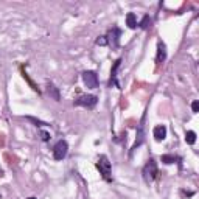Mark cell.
<instances>
[{
	"label": "cell",
	"mask_w": 199,
	"mask_h": 199,
	"mask_svg": "<svg viewBox=\"0 0 199 199\" xmlns=\"http://www.w3.org/2000/svg\"><path fill=\"white\" fill-rule=\"evenodd\" d=\"M97 103H98V98L95 95H86V97H81L75 101L76 106H84V107H89V109H92Z\"/></svg>",
	"instance_id": "5b68a950"
},
{
	"label": "cell",
	"mask_w": 199,
	"mask_h": 199,
	"mask_svg": "<svg viewBox=\"0 0 199 199\" xmlns=\"http://www.w3.org/2000/svg\"><path fill=\"white\" fill-rule=\"evenodd\" d=\"M192 109H193L195 114H198L199 112V101H193V103H192Z\"/></svg>",
	"instance_id": "d6986e66"
},
{
	"label": "cell",
	"mask_w": 199,
	"mask_h": 199,
	"mask_svg": "<svg viewBox=\"0 0 199 199\" xmlns=\"http://www.w3.org/2000/svg\"><path fill=\"white\" fill-rule=\"evenodd\" d=\"M83 81H84V84L89 87V89H97L98 87V75L95 73V72H84L83 73Z\"/></svg>",
	"instance_id": "277c9868"
},
{
	"label": "cell",
	"mask_w": 199,
	"mask_h": 199,
	"mask_svg": "<svg viewBox=\"0 0 199 199\" xmlns=\"http://www.w3.org/2000/svg\"><path fill=\"white\" fill-rule=\"evenodd\" d=\"M126 25L129 28H135L137 26V16L134 12H128L126 14Z\"/></svg>",
	"instance_id": "30bf717a"
},
{
	"label": "cell",
	"mask_w": 199,
	"mask_h": 199,
	"mask_svg": "<svg viewBox=\"0 0 199 199\" xmlns=\"http://www.w3.org/2000/svg\"><path fill=\"white\" fill-rule=\"evenodd\" d=\"M118 36H120V30L117 28V26H114L112 30H109V33H107V44H111L114 48H117L118 47Z\"/></svg>",
	"instance_id": "8992f818"
},
{
	"label": "cell",
	"mask_w": 199,
	"mask_h": 199,
	"mask_svg": "<svg viewBox=\"0 0 199 199\" xmlns=\"http://www.w3.org/2000/svg\"><path fill=\"white\" fill-rule=\"evenodd\" d=\"M97 45H107V39H106V36H100V37L97 39Z\"/></svg>",
	"instance_id": "ac0fdd59"
},
{
	"label": "cell",
	"mask_w": 199,
	"mask_h": 199,
	"mask_svg": "<svg viewBox=\"0 0 199 199\" xmlns=\"http://www.w3.org/2000/svg\"><path fill=\"white\" fill-rule=\"evenodd\" d=\"M97 168H98L100 174H101L107 182L112 181V176H111V162H109V159H107L106 156H100V159H98V162H97Z\"/></svg>",
	"instance_id": "7a4b0ae2"
},
{
	"label": "cell",
	"mask_w": 199,
	"mask_h": 199,
	"mask_svg": "<svg viewBox=\"0 0 199 199\" xmlns=\"http://www.w3.org/2000/svg\"><path fill=\"white\" fill-rule=\"evenodd\" d=\"M67 151H69V145L65 140H59L54 148H53V157L54 160H62L65 156H67Z\"/></svg>",
	"instance_id": "3957f363"
},
{
	"label": "cell",
	"mask_w": 199,
	"mask_h": 199,
	"mask_svg": "<svg viewBox=\"0 0 199 199\" xmlns=\"http://www.w3.org/2000/svg\"><path fill=\"white\" fill-rule=\"evenodd\" d=\"M39 135H40V140L42 142H48L50 140V132H47V131H40Z\"/></svg>",
	"instance_id": "e0dca14e"
},
{
	"label": "cell",
	"mask_w": 199,
	"mask_h": 199,
	"mask_svg": "<svg viewBox=\"0 0 199 199\" xmlns=\"http://www.w3.org/2000/svg\"><path fill=\"white\" fill-rule=\"evenodd\" d=\"M28 199H36V198H34V196H31V198H28Z\"/></svg>",
	"instance_id": "44dd1931"
},
{
	"label": "cell",
	"mask_w": 199,
	"mask_h": 199,
	"mask_svg": "<svg viewBox=\"0 0 199 199\" xmlns=\"http://www.w3.org/2000/svg\"><path fill=\"white\" fill-rule=\"evenodd\" d=\"M151 22H153V20H151V17H149V16H145V17L142 19V22H140V28H143V30H145V28L151 26Z\"/></svg>",
	"instance_id": "9a60e30c"
},
{
	"label": "cell",
	"mask_w": 199,
	"mask_h": 199,
	"mask_svg": "<svg viewBox=\"0 0 199 199\" xmlns=\"http://www.w3.org/2000/svg\"><path fill=\"white\" fill-rule=\"evenodd\" d=\"M143 140H145V132H143V121H142V125L137 128V139H135V143L132 145V148H131V151H134V149H137L142 143H143Z\"/></svg>",
	"instance_id": "52a82bcc"
},
{
	"label": "cell",
	"mask_w": 199,
	"mask_h": 199,
	"mask_svg": "<svg viewBox=\"0 0 199 199\" xmlns=\"http://www.w3.org/2000/svg\"><path fill=\"white\" fill-rule=\"evenodd\" d=\"M165 59H167V47L162 40H159V44H157V62L159 64L165 62Z\"/></svg>",
	"instance_id": "ba28073f"
},
{
	"label": "cell",
	"mask_w": 199,
	"mask_h": 199,
	"mask_svg": "<svg viewBox=\"0 0 199 199\" xmlns=\"http://www.w3.org/2000/svg\"><path fill=\"white\" fill-rule=\"evenodd\" d=\"M157 176V163L154 159H149L143 167V179L146 184H151Z\"/></svg>",
	"instance_id": "6da1fadb"
},
{
	"label": "cell",
	"mask_w": 199,
	"mask_h": 199,
	"mask_svg": "<svg viewBox=\"0 0 199 199\" xmlns=\"http://www.w3.org/2000/svg\"><path fill=\"white\" fill-rule=\"evenodd\" d=\"M0 199H2V196H0Z\"/></svg>",
	"instance_id": "7402d4cb"
},
{
	"label": "cell",
	"mask_w": 199,
	"mask_h": 199,
	"mask_svg": "<svg viewBox=\"0 0 199 199\" xmlns=\"http://www.w3.org/2000/svg\"><path fill=\"white\" fill-rule=\"evenodd\" d=\"M48 95H50L53 100H56V101H59V100H61L59 90H58V87H54L53 84H48Z\"/></svg>",
	"instance_id": "7c38bea8"
},
{
	"label": "cell",
	"mask_w": 199,
	"mask_h": 199,
	"mask_svg": "<svg viewBox=\"0 0 199 199\" xmlns=\"http://www.w3.org/2000/svg\"><path fill=\"white\" fill-rule=\"evenodd\" d=\"M25 118H26L28 121H31V123H34L36 126H45V125H47L45 121H40V120H37V118H34V117H30V115H28V117H25Z\"/></svg>",
	"instance_id": "2e32d148"
},
{
	"label": "cell",
	"mask_w": 199,
	"mask_h": 199,
	"mask_svg": "<svg viewBox=\"0 0 199 199\" xmlns=\"http://www.w3.org/2000/svg\"><path fill=\"white\" fill-rule=\"evenodd\" d=\"M153 134H154V139H156L157 142H162V140L167 137V128H165L163 125H159V126L154 128Z\"/></svg>",
	"instance_id": "9c48e42d"
},
{
	"label": "cell",
	"mask_w": 199,
	"mask_h": 199,
	"mask_svg": "<svg viewBox=\"0 0 199 199\" xmlns=\"http://www.w3.org/2000/svg\"><path fill=\"white\" fill-rule=\"evenodd\" d=\"M2 176H3V170L0 168V178H2Z\"/></svg>",
	"instance_id": "ffe728a7"
},
{
	"label": "cell",
	"mask_w": 199,
	"mask_h": 199,
	"mask_svg": "<svg viewBox=\"0 0 199 199\" xmlns=\"http://www.w3.org/2000/svg\"><path fill=\"white\" fill-rule=\"evenodd\" d=\"M120 62H121V59L115 61V64H114V69H112V72H111V86H112V84L118 86V84H117V69H118Z\"/></svg>",
	"instance_id": "8fae6325"
},
{
	"label": "cell",
	"mask_w": 199,
	"mask_h": 199,
	"mask_svg": "<svg viewBox=\"0 0 199 199\" xmlns=\"http://www.w3.org/2000/svg\"><path fill=\"white\" fill-rule=\"evenodd\" d=\"M160 160H162L165 165H171V163H174L178 159H176L174 156H171V154H163V156L160 157Z\"/></svg>",
	"instance_id": "5bb4252c"
},
{
	"label": "cell",
	"mask_w": 199,
	"mask_h": 199,
	"mask_svg": "<svg viewBox=\"0 0 199 199\" xmlns=\"http://www.w3.org/2000/svg\"><path fill=\"white\" fill-rule=\"evenodd\" d=\"M185 142H187L188 145H193V143L196 142V132H195V131H187V132H185Z\"/></svg>",
	"instance_id": "4fadbf2b"
}]
</instances>
